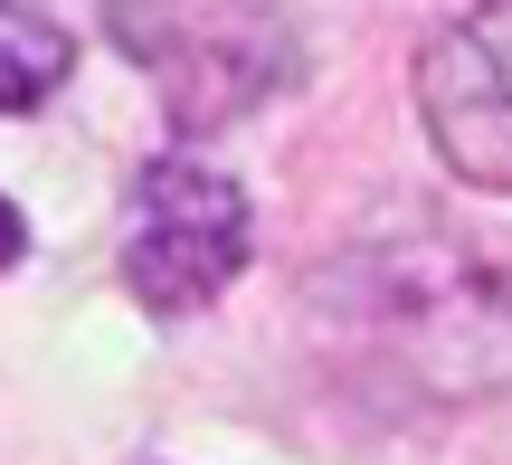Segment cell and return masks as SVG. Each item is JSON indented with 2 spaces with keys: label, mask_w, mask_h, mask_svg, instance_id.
Returning a JSON list of instances; mask_svg holds the SVG:
<instances>
[{
  "label": "cell",
  "mask_w": 512,
  "mask_h": 465,
  "mask_svg": "<svg viewBox=\"0 0 512 465\" xmlns=\"http://www.w3.org/2000/svg\"><path fill=\"white\" fill-rule=\"evenodd\" d=\"M19 257H29V219H19V209L10 200H0V276H10V266Z\"/></svg>",
  "instance_id": "cell-3"
},
{
  "label": "cell",
  "mask_w": 512,
  "mask_h": 465,
  "mask_svg": "<svg viewBox=\"0 0 512 465\" xmlns=\"http://www.w3.org/2000/svg\"><path fill=\"white\" fill-rule=\"evenodd\" d=\"M67 67H76L67 29L38 19V10H19V0H0V114L48 105V95L67 86Z\"/></svg>",
  "instance_id": "cell-2"
},
{
  "label": "cell",
  "mask_w": 512,
  "mask_h": 465,
  "mask_svg": "<svg viewBox=\"0 0 512 465\" xmlns=\"http://www.w3.org/2000/svg\"><path fill=\"white\" fill-rule=\"evenodd\" d=\"M247 266V190L219 162H152L133 181L124 209V285L152 314H200L209 295H228V276Z\"/></svg>",
  "instance_id": "cell-1"
}]
</instances>
